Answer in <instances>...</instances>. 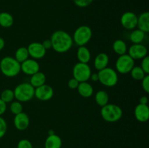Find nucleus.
Returning <instances> with one entry per match:
<instances>
[{
  "instance_id": "nucleus-15",
  "label": "nucleus",
  "mask_w": 149,
  "mask_h": 148,
  "mask_svg": "<svg viewBox=\"0 0 149 148\" xmlns=\"http://www.w3.org/2000/svg\"><path fill=\"white\" fill-rule=\"evenodd\" d=\"M134 115L138 121L146 123L149 119V107L148 104H138L134 110Z\"/></svg>"
},
{
  "instance_id": "nucleus-10",
  "label": "nucleus",
  "mask_w": 149,
  "mask_h": 148,
  "mask_svg": "<svg viewBox=\"0 0 149 148\" xmlns=\"http://www.w3.org/2000/svg\"><path fill=\"white\" fill-rule=\"evenodd\" d=\"M128 55L134 59H142L148 55V49L143 44H132L127 49Z\"/></svg>"
},
{
  "instance_id": "nucleus-2",
  "label": "nucleus",
  "mask_w": 149,
  "mask_h": 148,
  "mask_svg": "<svg viewBox=\"0 0 149 148\" xmlns=\"http://www.w3.org/2000/svg\"><path fill=\"white\" fill-rule=\"evenodd\" d=\"M0 71L1 73L8 78H13L20 73V63L14 57L6 56L0 61Z\"/></svg>"
},
{
  "instance_id": "nucleus-21",
  "label": "nucleus",
  "mask_w": 149,
  "mask_h": 148,
  "mask_svg": "<svg viewBox=\"0 0 149 148\" xmlns=\"http://www.w3.org/2000/svg\"><path fill=\"white\" fill-rule=\"evenodd\" d=\"M29 83L33 88H37L46 83V75L42 72L39 71L33 75H31Z\"/></svg>"
},
{
  "instance_id": "nucleus-27",
  "label": "nucleus",
  "mask_w": 149,
  "mask_h": 148,
  "mask_svg": "<svg viewBox=\"0 0 149 148\" xmlns=\"http://www.w3.org/2000/svg\"><path fill=\"white\" fill-rule=\"evenodd\" d=\"M130 73L131 77L135 81H141L147 75L140 66H134Z\"/></svg>"
},
{
  "instance_id": "nucleus-4",
  "label": "nucleus",
  "mask_w": 149,
  "mask_h": 148,
  "mask_svg": "<svg viewBox=\"0 0 149 148\" xmlns=\"http://www.w3.org/2000/svg\"><path fill=\"white\" fill-rule=\"evenodd\" d=\"M35 88H33L30 83H21L15 86L13 90L15 99L20 102H26L34 97Z\"/></svg>"
},
{
  "instance_id": "nucleus-20",
  "label": "nucleus",
  "mask_w": 149,
  "mask_h": 148,
  "mask_svg": "<svg viewBox=\"0 0 149 148\" xmlns=\"http://www.w3.org/2000/svg\"><path fill=\"white\" fill-rule=\"evenodd\" d=\"M137 27L138 29L146 33L149 32V13L148 12H144L138 17Z\"/></svg>"
},
{
  "instance_id": "nucleus-22",
  "label": "nucleus",
  "mask_w": 149,
  "mask_h": 148,
  "mask_svg": "<svg viewBox=\"0 0 149 148\" xmlns=\"http://www.w3.org/2000/svg\"><path fill=\"white\" fill-rule=\"evenodd\" d=\"M112 47H113V52L119 56L127 54V52L128 48L127 44L122 39H116V41H114L113 45H112Z\"/></svg>"
},
{
  "instance_id": "nucleus-32",
  "label": "nucleus",
  "mask_w": 149,
  "mask_h": 148,
  "mask_svg": "<svg viewBox=\"0 0 149 148\" xmlns=\"http://www.w3.org/2000/svg\"><path fill=\"white\" fill-rule=\"evenodd\" d=\"M140 67L142 68L143 71L146 73H149V57L148 55L141 59V66Z\"/></svg>"
},
{
  "instance_id": "nucleus-1",
  "label": "nucleus",
  "mask_w": 149,
  "mask_h": 148,
  "mask_svg": "<svg viewBox=\"0 0 149 148\" xmlns=\"http://www.w3.org/2000/svg\"><path fill=\"white\" fill-rule=\"evenodd\" d=\"M52 49L58 53H65L72 47V36L65 30H58L53 32L50 37Z\"/></svg>"
},
{
  "instance_id": "nucleus-12",
  "label": "nucleus",
  "mask_w": 149,
  "mask_h": 148,
  "mask_svg": "<svg viewBox=\"0 0 149 148\" xmlns=\"http://www.w3.org/2000/svg\"><path fill=\"white\" fill-rule=\"evenodd\" d=\"M29 57L34 59H40L45 57L47 50L40 42H32L29 44L27 47Z\"/></svg>"
},
{
  "instance_id": "nucleus-7",
  "label": "nucleus",
  "mask_w": 149,
  "mask_h": 148,
  "mask_svg": "<svg viewBox=\"0 0 149 148\" xmlns=\"http://www.w3.org/2000/svg\"><path fill=\"white\" fill-rule=\"evenodd\" d=\"M73 78L77 79L79 82H84L90 80L92 74V70L88 63L77 62L72 70Z\"/></svg>"
},
{
  "instance_id": "nucleus-35",
  "label": "nucleus",
  "mask_w": 149,
  "mask_h": 148,
  "mask_svg": "<svg viewBox=\"0 0 149 148\" xmlns=\"http://www.w3.org/2000/svg\"><path fill=\"white\" fill-rule=\"evenodd\" d=\"M79 84V82L74 78H71V79H69V81H68V86L71 89H77Z\"/></svg>"
},
{
  "instance_id": "nucleus-6",
  "label": "nucleus",
  "mask_w": 149,
  "mask_h": 148,
  "mask_svg": "<svg viewBox=\"0 0 149 148\" xmlns=\"http://www.w3.org/2000/svg\"><path fill=\"white\" fill-rule=\"evenodd\" d=\"M93 36V30L88 26H81L77 28L73 34V41L77 46H85Z\"/></svg>"
},
{
  "instance_id": "nucleus-34",
  "label": "nucleus",
  "mask_w": 149,
  "mask_h": 148,
  "mask_svg": "<svg viewBox=\"0 0 149 148\" xmlns=\"http://www.w3.org/2000/svg\"><path fill=\"white\" fill-rule=\"evenodd\" d=\"M141 85L143 89L146 93H149V75L147 74L142 80H141Z\"/></svg>"
},
{
  "instance_id": "nucleus-18",
  "label": "nucleus",
  "mask_w": 149,
  "mask_h": 148,
  "mask_svg": "<svg viewBox=\"0 0 149 148\" xmlns=\"http://www.w3.org/2000/svg\"><path fill=\"white\" fill-rule=\"evenodd\" d=\"M63 142L61 138L58 135H48L45 141V148H61Z\"/></svg>"
},
{
  "instance_id": "nucleus-19",
  "label": "nucleus",
  "mask_w": 149,
  "mask_h": 148,
  "mask_svg": "<svg viewBox=\"0 0 149 148\" xmlns=\"http://www.w3.org/2000/svg\"><path fill=\"white\" fill-rule=\"evenodd\" d=\"M77 57L79 62L88 63L91 59V52L87 46H79L77 52Z\"/></svg>"
},
{
  "instance_id": "nucleus-41",
  "label": "nucleus",
  "mask_w": 149,
  "mask_h": 148,
  "mask_svg": "<svg viewBox=\"0 0 149 148\" xmlns=\"http://www.w3.org/2000/svg\"><path fill=\"white\" fill-rule=\"evenodd\" d=\"M54 131L52 130H49V132H48V135H52V134H54Z\"/></svg>"
},
{
  "instance_id": "nucleus-29",
  "label": "nucleus",
  "mask_w": 149,
  "mask_h": 148,
  "mask_svg": "<svg viewBox=\"0 0 149 148\" xmlns=\"http://www.w3.org/2000/svg\"><path fill=\"white\" fill-rule=\"evenodd\" d=\"M10 110L13 114L17 115L18 113H20L23 112V107L22 102L15 100V101H13L12 102H10Z\"/></svg>"
},
{
  "instance_id": "nucleus-16",
  "label": "nucleus",
  "mask_w": 149,
  "mask_h": 148,
  "mask_svg": "<svg viewBox=\"0 0 149 148\" xmlns=\"http://www.w3.org/2000/svg\"><path fill=\"white\" fill-rule=\"evenodd\" d=\"M109 63V55L104 52L99 53L97 56L95 57L94 59V68L97 71H101L104 68H107Z\"/></svg>"
},
{
  "instance_id": "nucleus-31",
  "label": "nucleus",
  "mask_w": 149,
  "mask_h": 148,
  "mask_svg": "<svg viewBox=\"0 0 149 148\" xmlns=\"http://www.w3.org/2000/svg\"><path fill=\"white\" fill-rule=\"evenodd\" d=\"M17 148H33V145L27 139H22L17 142Z\"/></svg>"
},
{
  "instance_id": "nucleus-36",
  "label": "nucleus",
  "mask_w": 149,
  "mask_h": 148,
  "mask_svg": "<svg viewBox=\"0 0 149 148\" xmlns=\"http://www.w3.org/2000/svg\"><path fill=\"white\" fill-rule=\"evenodd\" d=\"M7 110V104L0 99V116L2 115Z\"/></svg>"
},
{
  "instance_id": "nucleus-5",
  "label": "nucleus",
  "mask_w": 149,
  "mask_h": 148,
  "mask_svg": "<svg viewBox=\"0 0 149 148\" xmlns=\"http://www.w3.org/2000/svg\"><path fill=\"white\" fill-rule=\"evenodd\" d=\"M97 74H98V81L105 86L113 87L118 84L119 75L116 70L113 68L107 67L101 71H99Z\"/></svg>"
},
{
  "instance_id": "nucleus-14",
  "label": "nucleus",
  "mask_w": 149,
  "mask_h": 148,
  "mask_svg": "<svg viewBox=\"0 0 149 148\" xmlns=\"http://www.w3.org/2000/svg\"><path fill=\"white\" fill-rule=\"evenodd\" d=\"M13 123L16 129L18 131H24L29 128L30 124V118L24 112L15 115Z\"/></svg>"
},
{
  "instance_id": "nucleus-25",
  "label": "nucleus",
  "mask_w": 149,
  "mask_h": 148,
  "mask_svg": "<svg viewBox=\"0 0 149 148\" xmlns=\"http://www.w3.org/2000/svg\"><path fill=\"white\" fill-rule=\"evenodd\" d=\"M95 101L100 107H103L109 102V95L104 90H99L95 95Z\"/></svg>"
},
{
  "instance_id": "nucleus-28",
  "label": "nucleus",
  "mask_w": 149,
  "mask_h": 148,
  "mask_svg": "<svg viewBox=\"0 0 149 148\" xmlns=\"http://www.w3.org/2000/svg\"><path fill=\"white\" fill-rule=\"evenodd\" d=\"M0 99L3 102H4L6 104L12 102L15 99L14 91H13V90L10 89L3 90L1 93V95H0Z\"/></svg>"
},
{
  "instance_id": "nucleus-33",
  "label": "nucleus",
  "mask_w": 149,
  "mask_h": 148,
  "mask_svg": "<svg viewBox=\"0 0 149 148\" xmlns=\"http://www.w3.org/2000/svg\"><path fill=\"white\" fill-rule=\"evenodd\" d=\"M93 0H74V2L79 7H87L93 3Z\"/></svg>"
},
{
  "instance_id": "nucleus-11",
  "label": "nucleus",
  "mask_w": 149,
  "mask_h": 148,
  "mask_svg": "<svg viewBox=\"0 0 149 148\" xmlns=\"http://www.w3.org/2000/svg\"><path fill=\"white\" fill-rule=\"evenodd\" d=\"M54 90L52 86L48 84H43L35 88L34 97L40 101H48L53 97Z\"/></svg>"
},
{
  "instance_id": "nucleus-30",
  "label": "nucleus",
  "mask_w": 149,
  "mask_h": 148,
  "mask_svg": "<svg viewBox=\"0 0 149 148\" xmlns=\"http://www.w3.org/2000/svg\"><path fill=\"white\" fill-rule=\"evenodd\" d=\"M7 124L5 119L3 118L1 116H0V139L4 137V135L7 133Z\"/></svg>"
},
{
  "instance_id": "nucleus-24",
  "label": "nucleus",
  "mask_w": 149,
  "mask_h": 148,
  "mask_svg": "<svg viewBox=\"0 0 149 148\" xmlns=\"http://www.w3.org/2000/svg\"><path fill=\"white\" fill-rule=\"evenodd\" d=\"M14 23V17L7 12H0V26L4 28H10Z\"/></svg>"
},
{
  "instance_id": "nucleus-9",
  "label": "nucleus",
  "mask_w": 149,
  "mask_h": 148,
  "mask_svg": "<svg viewBox=\"0 0 149 148\" xmlns=\"http://www.w3.org/2000/svg\"><path fill=\"white\" fill-rule=\"evenodd\" d=\"M120 23L124 28L132 30L137 28L138 16L132 12H125L121 16Z\"/></svg>"
},
{
  "instance_id": "nucleus-13",
  "label": "nucleus",
  "mask_w": 149,
  "mask_h": 148,
  "mask_svg": "<svg viewBox=\"0 0 149 148\" xmlns=\"http://www.w3.org/2000/svg\"><path fill=\"white\" fill-rule=\"evenodd\" d=\"M40 65L37 60L32 58H29L24 62L20 63V70L24 74L28 75H32L39 72Z\"/></svg>"
},
{
  "instance_id": "nucleus-17",
  "label": "nucleus",
  "mask_w": 149,
  "mask_h": 148,
  "mask_svg": "<svg viewBox=\"0 0 149 148\" xmlns=\"http://www.w3.org/2000/svg\"><path fill=\"white\" fill-rule=\"evenodd\" d=\"M77 89L79 95L84 98H89L92 97L94 93V89L88 81L80 82Z\"/></svg>"
},
{
  "instance_id": "nucleus-8",
  "label": "nucleus",
  "mask_w": 149,
  "mask_h": 148,
  "mask_svg": "<svg viewBox=\"0 0 149 148\" xmlns=\"http://www.w3.org/2000/svg\"><path fill=\"white\" fill-rule=\"evenodd\" d=\"M134 66L135 60L127 53L119 56L115 63L116 71L120 74L130 73Z\"/></svg>"
},
{
  "instance_id": "nucleus-40",
  "label": "nucleus",
  "mask_w": 149,
  "mask_h": 148,
  "mask_svg": "<svg viewBox=\"0 0 149 148\" xmlns=\"http://www.w3.org/2000/svg\"><path fill=\"white\" fill-rule=\"evenodd\" d=\"M4 46H5V41H4V39L0 37V51H1L4 49Z\"/></svg>"
},
{
  "instance_id": "nucleus-37",
  "label": "nucleus",
  "mask_w": 149,
  "mask_h": 148,
  "mask_svg": "<svg viewBox=\"0 0 149 148\" xmlns=\"http://www.w3.org/2000/svg\"><path fill=\"white\" fill-rule=\"evenodd\" d=\"M42 44L43 45V46L45 47V49H46V50L52 48V43H51L50 39H45V41H43Z\"/></svg>"
},
{
  "instance_id": "nucleus-38",
  "label": "nucleus",
  "mask_w": 149,
  "mask_h": 148,
  "mask_svg": "<svg viewBox=\"0 0 149 148\" xmlns=\"http://www.w3.org/2000/svg\"><path fill=\"white\" fill-rule=\"evenodd\" d=\"M140 104H148V98L147 96H142L139 100Z\"/></svg>"
},
{
  "instance_id": "nucleus-23",
  "label": "nucleus",
  "mask_w": 149,
  "mask_h": 148,
  "mask_svg": "<svg viewBox=\"0 0 149 148\" xmlns=\"http://www.w3.org/2000/svg\"><path fill=\"white\" fill-rule=\"evenodd\" d=\"M146 33L138 28L132 30L130 34V40L132 44H142L146 39Z\"/></svg>"
},
{
  "instance_id": "nucleus-26",
  "label": "nucleus",
  "mask_w": 149,
  "mask_h": 148,
  "mask_svg": "<svg viewBox=\"0 0 149 148\" xmlns=\"http://www.w3.org/2000/svg\"><path fill=\"white\" fill-rule=\"evenodd\" d=\"M14 57L20 63H22L25 60L29 59L30 57H29V51H28L27 47H26V46H20V47L17 48V50L15 52Z\"/></svg>"
},
{
  "instance_id": "nucleus-39",
  "label": "nucleus",
  "mask_w": 149,
  "mask_h": 148,
  "mask_svg": "<svg viewBox=\"0 0 149 148\" xmlns=\"http://www.w3.org/2000/svg\"><path fill=\"white\" fill-rule=\"evenodd\" d=\"M90 79H91L94 82L98 81V74H97V73H92L91 75H90Z\"/></svg>"
},
{
  "instance_id": "nucleus-3",
  "label": "nucleus",
  "mask_w": 149,
  "mask_h": 148,
  "mask_svg": "<svg viewBox=\"0 0 149 148\" xmlns=\"http://www.w3.org/2000/svg\"><path fill=\"white\" fill-rule=\"evenodd\" d=\"M100 115L102 118L109 123H115L122 118L123 110L120 106L117 104L108 103L103 107H101Z\"/></svg>"
}]
</instances>
